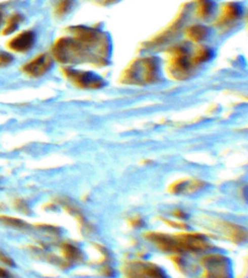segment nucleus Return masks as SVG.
<instances>
[{"label": "nucleus", "instance_id": "7", "mask_svg": "<svg viewBox=\"0 0 248 278\" xmlns=\"http://www.w3.org/2000/svg\"><path fill=\"white\" fill-rule=\"evenodd\" d=\"M214 228L216 231L220 232L225 237L230 241L241 244L244 243L247 239V232L241 226H238L233 223L226 222V221H216L213 224Z\"/></svg>", "mask_w": 248, "mask_h": 278}, {"label": "nucleus", "instance_id": "17", "mask_svg": "<svg viewBox=\"0 0 248 278\" xmlns=\"http://www.w3.org/2000/svg\"><path fill=\"white\" fill-rule=\"evenodd\" d=\"M62 250L65 257L71 261H78L81 258V253L79 249L74 245L65 244L62 246Z\"/></svg>", "mask_w": 248, "mask_h": 278}, {"label": "nucleus", "instance_id": "3", "mask_svg": "<svg viewBox=\"0 0 248 278\" xmlns=\"http://www.w3.org/2000/svg\"><path fill=\"white\" fill-rule=\"evenodd\" d=\"M196 65L187 50L183 47H176L170 52L169 72L173 78L185 80L191 75L192 69Z\"/></svg>", "mask_w": 248, "mask_h": 278}, {"label": "nucleus", "instance_id": "5", "mask_svg": "<svg viewBox=\"0 0 248 278\" xmlns=\"http://www.w3.org/2000/svg\"><path fill=\"white\" fill-rule=\"evenodd\" d=\"M204 267L208 269L209 278H232L230 263L222 255L215 254L203 258Z\"/></svg>", "mask_w": 248, "mask_h": 278}, {"label": "nucleus", "instance_id": "16", "mask_svg": "<svg viewBox=\"0 0 248 278\" xmlns=\"http://www.w3.org/2000/svg\"><path fill=\"white\" fill-rule=\"evenodd\" d=\"M213 56V52L212 50H210L209 48H200L198 49V51L196 52L195 56H193V61L195 65L201 64L205 61H209Z\"/></svg>", "mask_w": 248, "mask_h": 278}, {"label": "nucleus", "instance_id": "27", "mask_svg": "<svg viewBox=\"0 0 248 278\" xmlns=\"http://www.w3.org/2000/svg\"><path fill=\"white\" fill-rule=\"evenodd\" d=\"M114 1H115V0H106L105 2H106V3H110V2H114Z\"/></svg>", "mask_w": 248, "mask_h": 278}, {"label": "nucleus", "instance_id": "21", "mask_svg": "<svg viewBox=\"0 0 248 278\" xmlns=\"http://www.w3.org/2000/svg\"><path fill=\"white\" fill-rule=\"evenodd\" d=\"M14 60V57L9 53L0 52V68L10 65Z\"/></svg>", "mask_w": 248, "mask_h": 278}, {"label": "nucleus", "instance_id": "26", "mask_svg": "<svg viewBox=\"0 0 248 278\" xmlns=\"http://www.w3.org/2000/svg\"><path fill=\"white\" fill-rule=\"evenodd\" d=\"M174 215L178 218H185L186 217L185 212H181V210H177L176 212H174Z\"/></svg>", "mask_w": 248, "mask_h": 278}, {"label": "nucleus", "instance_id": "11", "mask_svg": "<svg viewBox=\"0 0 248 278\" xmlns=\"http://www.w3.org/2000/svg\"><path fill=\"white\" fill-rule=\"evenodd\" d=\"M148 241L153 243L154 245L157 246L159 249L165 252H176L180 253V248H179V244L178 240L176 236H171L166 234H161V233H147L146 234Z\"/></svg>", "mask_w": 248, "mask_h": 278}, {"label": "nucleus", "instance_id": "12", "mask_svg": "<svg viewBox=\"0 0 248 278\" xmlns=\"http://www.w3.org/2000/svg\"><path fill=\"white\" fill-rule=\"evenodd\" d=\"M242 8L237 3H228L223 7L222 16L220 19L221 23H227V22H233L237 20V18L241 15Z\"/></svg>", "mask_w": 248, "mask_h": 278}, {"label": "nucleus", "instance_id": "15", "mask_svg": "<svg viewBox=\"0 0 248 278\" xmlns=\"http://www.w3.org/2000/svg\"><path fill=\"white\" fill-rule=\"evenodd\" d=\"M22 21H23V16L21 14H14L9 18L4 29L2 30V34L9 35V34L13 33L14 31L17 30L19 24L22 22Z\"/></svg>", "mask_w": 248, "mask_h": 278}, {"label": "nucleus", "instance_id": "2", "mask_svg": "<svg viewBox=\"0 0 248 278\" xmlns=\"http://www.w3.org/2000/svg\"><path fill=\"white\" fill-rule=\"evenodd\" d=\"M52 52L55 59L60 63H79L88 60L96 63L90 51L74 38H60L54 45Z\"/></svg>", "mask_w": 248, "mask_h": 278}, {"label": "nucleus", "instance_id": "9", "mask_svg": "<svg viewBox=\"0 0 248 278\" xmlns=\"http://www.w3.org/2000/svg\"><path fill=\"white\" fill-rule=\"evenodd\" d=\"M35 41H36V35L33 31L26 30L13 37L8 42L7 46L15 53L24 54L29 52L33 48Z\"/></svg>", "mask_w": 248, "mask_h": 278}, {"label": "nucleus", "instance_id": "23", "mask_svg": "<svg viewBox=\"0 0 248 278\" xmlns=\"http://www.w3.org/2000/svg\"><path fill=\"white\" fill-rule=\"evenodd\" d=\"M165 222L167 223L169 226L175 227V228H179V229H186L187 228V226L183 223L174 222V221H169V220H165Z\"/></svg>", "mask_w": 248, "mask_h": 278}, {"label": "nucleus", "instance_id": "18", "mask_svg": "<svg viewBox=\"0 0 248 278\" xmlns=\"http://www.w3.org/2000/svg\"><path fill=\"white\" fill-rule=\"evenodd\" d=\"M215 4L212 0H201L198 6V14L201 18L209 17L214 11Z\"/></svg>", "mask_w": 248, "mask_h": 278}, {"label": "nucleus", "instance_id": "20", "mask_svg": "<svg viewBox=\"0 0 248 278\" xmlns=\"http://www.w3.org/2000/svg\"><path fill=\"white\" fill-rule=\"evenodd\" d=\"M14 207L18 212H22L23 214H29V212H30V210H29L27 204L22 199L15 200Z\"/></svg>", "mask_w": 248, "mask_h": 278}, {"label": "nucleus", "instance_id": "6", "mask_svg": "<svg viewBox=\"0 0 248 278\" xmlns=\"http://www.w3.org/2000/svg\"><path fill=\"white\" fill-rule=\"evenodd\" d=\"M53 58L47 54H41L34 57L23 65L22 71L31 78H40L47 74L53 67Z\"/></svg>", "mask_w": 248, "mask_h": 278}, {"label": "nucleus", "instance_id": "28", "mask_svg": "<svg viewBox=\"0 0 248 278\" xmlns=\"http://www.w3.org/2000/svg\"><path fill=\"white\" fill-rule=\"evenodd\" d=\"M2 18H3V16H2V13L0 12V23L2 22Z\"/></svg>", "mask_w": 248, "mask_h": 278}, {"label": "nucleus", "instance_id": "10", "mask_svg": "<svg viewBox=\"0 0 248 278\" xmlns=\"http://www.w3.org/2000/svg\"><path fill=\"white\" fill-rule=\"evenodd\" d=\"M205 186L203 180L191 178V179H181L176 181L170 186V192L176 195H189L199 192Z\"/></svg>", "mask_w": 248, "mask_h": 278}, {"label": "nucleus", "instance_id": "1", "mask_svg": "<svg viewBox=\"0 0 248 278\" xmlns=\"http://www.w3.org/2000/svg\"><path fill=\"white\" fill-rule=\"evenodd\" d=\"M159 62L156 57H144L135 60L122 76L124 84L148 85L159 78Z\"/></svg>", "mask_w": 248, "mask_h": 278}, {"label": "nucleus", "instance_id": "4", "mask_svg": "<svg viewBox=\"0 0 248 278\" xmlns=\"http://www.w3.org/2000/svg\"><path fill=\"white\" fill-rule=\"evenodd\" d=\"M64 74L76 87L84 89H101L105 85L103 78L91 72L77 71L74 69H64Z\"/></svg>", "mask_w": 248, "mask_h": 278}, {"label": "nucleus", "instance_id": "19", "mask_svg": "<svg viewBox=\"0 0 248 278\" xmlns=\"http://www.w3.org/2000/svg\"><path fill=\"white\" fill-rule=\"evenodd\" d=\"M75 4V0H59L57 2L56 13L57 16H65L71 11Z\"/></svg>", "mask_w": 248, "mask_h": 278}, {"label": "nucleus", "instance_id": "14", "mask_svg": "<svg viewBox=\"0 0 248 278\" xmlns=\"http://www.w3.org/2000/svg\"><path fill=\"white\" fill-rule=\"evenodd\" d=\"M0 224L2 226L12 228L15 230H26L28 229L29 225L26 222H24L22 219L13 217V216H8V215H0Z\"/></svg>", "mask_w": 248, "mask_h": 278}, {"label": "nucleus", "instance_id": "22", "mask_svg": "<svg viewBox=\"0 0 248 278\" xmlns=\"http://www.w3.org/2000/svg\"><path fill=\"white\" fill-rule=\"evenodd\" d=\"M0 263L7 266V267H14L15 266V263L13 261V259L6 255L4 252H2L0 250Z\"/></svg>", "mask_w": 248, "mask_h": 278}, {"label": "nucleus", "instance_id": "25", "mask_svg": "<svg viewBox=\"0 0 248 278\" xmlns=\"http://www.w3.org/2000/svg\"><path fill=\"white\" fill-rule=\"evenodd\" d=\"M143 224H144L143 220L141 218H139V217H136V218H133L131 220V225L134 226V227H141Z\"/></svg>", "mask_w": 248, "mask_h": 278}, {"label": "nucleus", "instance_id": "8", "mask_svg": "<svg viewBox=\"0 0 248 278\" xmlns=\"http://www.w3.org/2000/svg\"><path fill=\"white\" fill-rule=\"evenodd\" d=\"M130 276L133 278H167L164 270L148 263H134L129 267Z\"/></svg>", "mask_w": 248, "mask_h": 278}, {"label": "nucleus", "instance_id": "13", "mask_svg": "<svg viewBox=\"0 0 248 278\" xmlns=\"http://www.w3.org/2000/svg\"><path fill=\"white\" fill-rule=\"evenodd\" d=\"M209 33H210L209 28L203 25H193L190 26L186 31L187 37L193 42L203 41L209 36Z\"/></svg>", "mask_w": 248, "mask_h": 278}, {"label": "nucleus", "instance_id": "24", "mask_svg": "<svg viewBox=\"0 0 248 278\" xmlns=\"http://www.w3.org/2000/svg\"><path fill=\"white\" fill-rule=\"evenodd\" d=\"M11 273L4 267H0V278H11Z\"/></svg>", "mask_w": 248, "mask_h": 278}]
</instances>
